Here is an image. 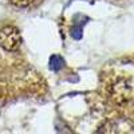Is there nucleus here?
Returning a JSON list of instances; mask_svg holds the SVG:
<instances>
[{
    "label": "nucleus",
    "instance_id": "nucleus-1",
    "mask_svg": "<svg viewBox=\"0 0 134 134\" xmlns=\"http://www.w3.org/2000/svg\"><path fill=\"white\" fill-rule=\"evenodd\" d=\"M23 39L21 34L15 26H3L0 28V47L5 51H16L20 48Z\"/></svg>",
    "mask_w": 134,
    "mask_h": 134
},
{
    "label": "nucleus",
    "instance_id": "nucleus-2",
    "mask_svg": "<svg viewBox=\"0 0 134 134\" xmlns=\"http://www.w3.org/2000/svg\"><path fill=\"white\" fill-rule=\"evenodd\" d=\"M63 66H64V60H63L62 57H59V55H54V57H51V59H50V69L51 70L59 71Z\"/></svg>",
    "mask_w": 134,
    "mask_h": 134
},
{
    "label": "nucleus",
    "instance_id": "nucleus-3",
    "mask_svg": "<svg viewBox=\"0 0 134 134\" xmlns=\"http://www.w3.org/2000/svg\"><path fill=\"white\" fill-rule=\"evenodd\" d=\"M9 3L18 8H26L34 3V0H9Z\"/></svg>",
    "mask_w": 134,
    "mask_h": 134
}]
</instances>
